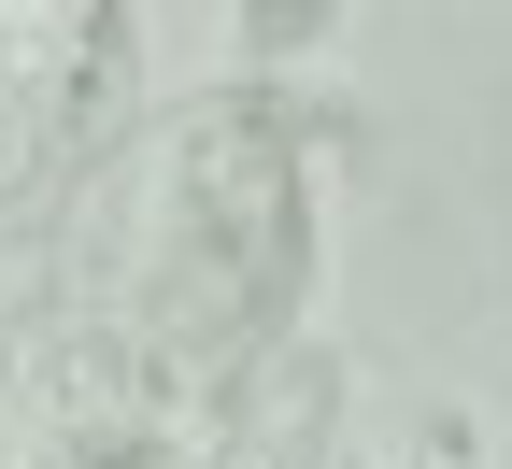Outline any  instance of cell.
<instances>
[{"label": "cell", "instance_id": "obj_1", "mask_svg": "<svg viewBox=\"0 0 512 469\" xmlns=\"http://www.w3.org/2000/svg\"><path fill=\"white\" fill-rule=\"evenodd\" d=\"M299 271H313V214H299V143L271 100H185L128 128L43 214V285L0 242V285L157 398L285 342Z\"/></svg>", "mask_w": 512, "mask_h": 469}, {"label": "cell", "instance_id": "obj_2", "mask_svg": "<svg viewBox=\"0 0 512 469\" xmlns=\"http://www.w3.org/2000/svg\"><path fill=\"white\" fill-rule=\"evenodd\" d=\"M114 72V0H0V157H43Z\"/></svg>", "mask_w": 512, "mask_h": 469}, {"label": "cell", "instance_id": "obj_3", "mask_svg": "<svg viewBox=\"0 0 512 469\" xmlns=\"http://www.w3.org/2000/svg\"><path fill=\"white\" fill-rule=\"evenodd\" d=\"M328 15L342 0H242V43L256 57H299V43H328Z\"/></svg>", "mask_w": 512, "mask_h": 469}]
</instances>
